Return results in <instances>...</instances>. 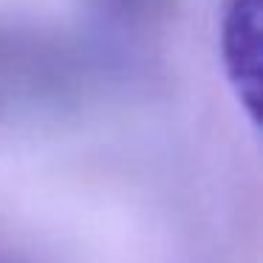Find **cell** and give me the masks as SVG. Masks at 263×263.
<instances>
[{
  "label": "cell",
  "instance_id": "cell-1",
  "mask_svg": "<svg viewBox=\"0 0 263 263\" xmlns=\"http://www.w3.org/2000/svg\"><path fill=\"white\" fill-rule=\"evenodd\" d=\"M260 9L263 0H223L221 12L223 68L252 122L260 105Z\"/></svg>",
  "mask_w": 263,
  "mask_h": 263
},
{
  "label": "cell",
  "instance_id": "cell-2",
  "mask_svg": "<svg viewBox=\"0 0 263 263\" xmlns=\"http://www.w3.org/2000/svg\"><path fill=\"white\" fill-rule=\"evenodd\" d=\"M110 3H114V6H119V9H125V12H127V9H136L139 3H142V0H110Z\"/></svg>",
  "mask_w": 263,
  "mask_h": 263
}]
</instances>
